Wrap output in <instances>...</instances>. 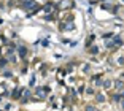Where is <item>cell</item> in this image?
Wrapping results in <instances>:
<instances>
[{
    "instance_id": "6",
    "label": "cell",
    "mask_w": 124,
    "mask_h": 111,
    "mask_svg": "<svg viewBox=\"0 0 124 111\" xmlns=\"http://www.w3.org/2000/svg\"><path fill=\"white\" fill-rule=\"evenodd\" d=\"M65 70H64V68H59L57 70V81H62V79L65 78Z\"/></svg>"
},
{
    "instance_id": "1",
    "label": "cell",
    "mask_w": 124,
    "mask_h": 111,
    "mask_svg": "<svg viewBox=\"0 0 124 111\" xmlns=\"http://www.w3.org/2000/svg\"><path fill=\"white\" fill-rule=\"evenodd\" d=\"M111 64L115 65V67H124V54H121L119 51H115L113 54H111Z\"/></svg>"
},
{
    "instance_id": "7",
    "label": "cell",
    "mask_w": 124,
    "mask_h": 111,
    "mask_svg": "<svg viewBox=\"0 0 124 111\" xmlns=\"http://www.w3.org/2000/svg\"><path fill=\"white\" fill-rule=\"evenodd\" d=\"M95 100H97L99 103H103V102H107V97L103 95V94H102V95H100V92H99L97 95H95Z\"/></svg>"
},
{
    "instance_id": "9",
    "label": "cell",
    "mask_w": 124,
    "mask_h": 111,
    "mask_svg": "<svg viewBox=\"0 0 124 111\" xmlns=\"http://www.w3.org/2000/svg\"><path fill=\"white\" fill-rule=\"evenodd\" d=\"M119 103H121V108H123V111H124V98H123V100L119 102Z\"/></svg>"
},
{
    "instance_id": "4",
    "label": "cell",
    "mask_w": 124,
    "mask_h": 111,
    "mask_svg": "<svg viewBox=\"0 0 124 111\" xmlns=\"http://www.w3.org/2000/svg\"><path fill=\"white\" fill-rule=\"evenodd\" d=\"M59 29L62 32H70L75 29V22L73 21H59Z\"/></svg>"
},
{
    "instance_id": "8",
    "label": "cell",
    "mask_w": 124,
    "mask_h": 111,
    "mask_svg": "<svg viewBox=\"0 0 124 111\" xmlns=\"http://www.w3.org/2000/svg\"><path fill=\"white\" fill-rule=\"evenodd\" d=\"M84 111H95V106H94V105H86Z\"/></svg>"
},
{
    "instance_id": "3",
    "label": "cell",
    "mask_w": 124,
    "mask_h": 111,
    "mask_svg": "<svg viewBox=\"0 0 124 111\" xmlns=\"http://www.w3.org/2000/svg\"><path fill=\"white\" fill-rule=\"evenodd\" d=\"M73 5H75L73 0H61L56 7H57L59 11H69V10H72V8H73Z\"/></svg>"
},
{
    "instance_id": "5",
    "label": "cell",
    "mask_w": 124,
    "mask_h": 111,
    "mask_svg": "<svg viewBox=\"0 0 124 111\" xmlns=\"http://www.w3.org/2000/svg\"><path fill=\"white\" fill-rule=\"evenodd\" d=\"M102 87H103L105 90L111 89V87H113V81H111V79H103V84H102Z\"/></svg>"
},
{
    "instance_id": "2",
    "label": "cell",
    "mask_w": 124,
    "mask_h": 111,
    "mask_svg": "<svg viewBox=\"0 0 124 111\" xmlns=\"http://www.w3.org/2000/svg\"><path fill=\"white\" fill-rule=\"evenodd\" d=\"M48 92H49L48 87H37L35 92H33V95H32V98L33 100H45V98L48 97Z\"/></svg>"
}]
</instances>
